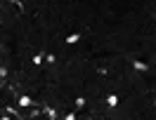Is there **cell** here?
Masks as SVG:
<instances>
[{
	"mask_svg": "<svg viewBox=\"0 0 156 120\" xmlns=\"http://www.w3.org/2000/svg\"><path fill=\"white\" fill-rule=\"evenodd\" d=\"M43 61H45V57H43V54H36V57H33V64H36V66H40Z\"/></svg>",
	"mask_w": 156,
	"mask_h": 120,
	"instance_id": "cell-5",
	"label": "cell"
},
{
	"mask_svg": "<svg viewBox=\"0 0 156 120\" xmlns=\"http://www.w3.org/2000/svg\"><path fill=\"white\" fill-rule=\"evenodd\" d=\"M45 115H48L50 120H57V111H55V108H50V106H45Z\"/></svg>",
	"mask_w": 156,
	"mask_h": 120,
	"instance_id": "cell-4",
	"label": "cell"
},
{
	"mask_svg": "<svg viewBox=\"0 0 156 120\" xmlns=\"http://www.w3.org/2000/svg\"><path fill=\"white\" fill-rule=\"evenodd\" d=\"M66 42H69V45H73V42H78V33H71V35L66 38Z\"/></svg>",
	"mask_w": 156,
	"mask_h": 120,
	"instance_id": "cell-6",
	"label": "cell"
},
{
	"mask_svg": "<svg viewBox=\"0 0 156 120\" xmlns=\"http://www.w3.org/2000/svg\"><path fill=\"white\" fill-rule=\"evenodd\" d=\"M64 120H76V115H73V113H69V115H64Z\"/></svg>",
	"mask_w": 156,
	"mask_h": 120,
	"instance_id": "cell-9",
	"label": "cell"
},
{
	"mask_svg": "<svg viewBox=\"0 0 156 120\" xmlns=\"http://www.w3.org/2000/svg\"><path fill=\"white\" fill-rule=\"evenodd\" d=\"M107 106H111V108L118 106V97H116V94H109V97H107Z\"/></svg>",
	"mask_w": 156,
	"mask_h": 120,
	"instance_id": "cell-3",
	"label": "cell"
},
{
	"mask_svg": "<svg viewBox=\"0 0 156 120\" xmlns=\"http://www.w3.org/2000/svg\"><path fill=\"white\" fill-rule=\"evenodd\" d=\"M5 75H7V68H5V66H0V78H5Z\"/></svg>",
	"mask_w": 156,
	"mask_h": 120,
	"instance_id": "cell-8",
	"label": "cell"
},
{
	"mask_svg": "<svg viewBox=\"0 0 156 120\" xmlns=\"http://www.w3.org/2000/svg\"><path fill=\"white\" fill-rule=\"evenodd\" d=\"M19 106H21V108H29V106H33V99L24 94V97H19Z\"/></svg>",
	"mask_w": 156,
	"mask_h": 120,
	"instance_id": "cell-1",
	"label": "cell"
},
{
	"mask_svg": "<svg viewBox=\"0 0 156 120\" xmlns=\"http://www.w3.org/2000/svg\"><path fill=\"white\" fill-rule=\"evenodd\" d=\"M133 68H135V71H142V73H144V71L149 68V64H147V61H133Z\"/></svg>",
	"mask_w": 156,
	"mask_h": 120,
	"instance_id": "cell-2",
	"label": "cell"
},
{
	"mask_svg": "<svg viewBox=\"0 0 156 120\" xmlns=\"http://www.w3.org/2000/svg\"><path fill=\"white\" fill-rule=\"evenodd\" d=\"M76 106H78V108H83V106H85V99H83V97H78V99H76Z\"/></svg>",
	"mask_w": 156,
	"mask_h": 120,
	"instance_id": "cell-7",
	"label": "cell"
}]
</instances>
